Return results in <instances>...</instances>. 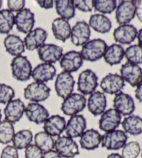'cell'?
Returning a JSON list of instances; mask_svg holds the SVG:
<instances>
[{
    "label": "cell",
    "instance_id": "53",
    "mask_svg": "<svg viewBox=\"0 0 142 158\" xmlns=\"http://www.w3.org/2000/svg\"><path fill=\"white\" fill-rule=\"evenodd\" d=\"M141 158H142V152H141Z\"/></svg>",
    "mask_w": 142,
    "mask_h": 158
},
{
    "label": "cell",
    "instance_id": "13",
    "mask_svg": "<svg viewBox=\"0 0 142 158\" xmlns=\"http://www.w3.org/2000/svg\"><path fill=\"white\" fill-rule=\"evenodd\" d=\"M121 115L114 109H109L101 114L99 121L101 130L105 132L116 130L121 124Z\"/></svg>",
    "mask_w": 142,
    "mask_h": 158
},
{
    "label": "cell",
    "instance_id": "7",
    "mask_svg": "<svg viewBox=\"0 0 142 158\" xmlns=\"http://www.w3.org/2000/svg\"><path fill=\"white\" fill-rule=\"evenodd\" d=\"M54 148L62 157L73 158L79 154L78 144L73 139L67 136H61L57 138Z\"/></svg>",
    "mask_w": 142,
    "mask_h": 158
},
{
    "label": "cell",
    "instance_id": "29",
    "mask_svg": "<svg viewBox=\"0 0 142 158\" xmlns=\"http://www.w3.org/2000/svg\"><path fill=\"white\" fill-rule=\"evenodd\" d=\"M89 26L98 33L106 34L112 29V22L105 15L94 14L89 18Z\"/></svg>",
    "mask_w": 142,
    "mask_h": 158
},
{
    "label": "cell",
    "instance_id": "19",
    "mask_svg": "<svg viewBox=\"0 0 142 158\" xmlns=\"http://www.w3.org/2000/svg\"><path fill=\"white\" fill-rule=\"evenodd\" d=\"M87 127L86 119L83 115L76 114L71 116L66 123L65 133L67 137L70 138L80 137L82 134L85 131Z\"/></svg>",
    "mask_w": 142,
    "mask_h": 158
},
{
    "label": "cell",
    "instance_id": "51",
    "mask_svg": "<svg viewBox=\"0 0 142 158\" xmlns=\"http://www.w3.org/2000/svg\"><path fill=\"white\" fill-rule=\"evenodd\" d=\"M2 6V1L0 0V9H1Z\"/></svg>",
    "mask_w": 142,
    "mask_h": 158
},
{
    "label": "cell",
    "instance_id": "28",
    "mask_svg": "<svg viewBox=\"0 0 142 158\" xmlns=\"http://www.w3.org/2000/svg\"><path fill=\"white\" fill-rule=\"evenodd\" d=\"M4 45L7 52L15 57L21 56L25 52L23 40L16 35H8L4 40Z\"/></svg>",
    "mask_w": 142,
    "mask_h": 158
},
{
    "label": "cell",
    "instance_id": "2",
    "mask_svg": "<svg viewBox=\"0 0 142 158\" xmlns=\"http://www.w3.org/2000/svg\"><path fill=\"white\" fill-rule=\"evenodd\" d=\"M12 75L15 80L20 81H26L30 80L32 73V65L25 56H16L12 60Z\"/></svg>",
    "mask_w": 142,
    "mask_h": 158
},
{
    "label": "cell",
    "instance_id": "39",
    "mask_svg": "<svg viewBox=\"0 0 142 158\" xmlns=\"http://www.w3.org/2000/svg\"><path fill=\"white\" fill-rule=\"evenodd\" d=\"M141 152V147L137 141H130L123 147L122 158H136Z\"/></svg>",
    "mask_w": 142,
    "mask_h": 158
},
{
    "label": "cell",
    "instance_id": "30",
    "mask_svg": "<svg viewBox=\"0 0 142 158\" xmlns=\"http://www.w3.org/2000/svg\"><path fill=\"white\" fill-rule=\"evenodd\" d=\"M125 51L121 45L114 44L111 45L106 49L104 54V60L110 66L119 64L124 59Z\"/></svg>",
    "mask_w": 142,
    "mask_h": 158
},
{
    "label": "cell",
    "instance_id": "17",
    "mask_svg": "<svg viewBox=\"0 0 142 158\" xmlns=\"http://www.w3.org/2000/svg\"><path fill=\"white\" fill-rule=\"evenodd\" d=\"M24 113L29 121L42 124L49 117V112L43 105L37 102H30L25 107Z\"/></svg>",
    "mask_w": 142,
    "mask_h": 158
},
{
    "label": "cell",
    "instance_id": "1",
    "mask_svg": "<svg viewBox=\"0 0 142 158\" xmlns=\"http://www.w3.org/2000/svg\"><path fill=\"white\" fill-rule=\"evenodd\" d=\"M107 48L108 45L105 40L101 39H93L83 46L80 53L83 60L94 62L99 61L104 56Z\"/></svg>",
    "mask_w": 142,
    "mask_h": 158
},
{
    "label": "cell",
    "instance_id": "10",
    "mask_svg": "<svg viewBox=\"0 0 142 158\" xmlns=\"http://www.w3.org/2000/svg\"><path fill=\"white\" fill-rule=\"evenodd\" d=\"M113 107L117 112L123 116H130L135 110L134 100L129 94L119 92L113 100Z\"/></svg>",
    "mask_w": 142,
    "mask_h": 158
},
{
    "label": "cell",
    "instance_id": "20",
    "mask_svg": "<svg viewBox=\"0 0 142 158\" xmlns=\"http://www.w3.org/2000/svg\"><path fill=\"white\" fill-rule=\"evenodd\" d=\"M137 34V29L132 24H124L114 29L113 37L116 43L123 45H130L135 40Z\"/></svg>",
    "mask_w": 142,
    "mask_h": 158
},
{
    "label": "cell",
    "instance_id": "12",
    "mask_svg": "<svg viewBox=\"0 0 142 158\" xmlns=\"http://www.w3.org/2000/svg\"><path fill=\"white\" fill-rule=\"evenodd\" d=\"M121 77L131 86H137L142 81V69L138 65L125 63L120 69Z\"/></svg>",
    "mask_w": 142,
    "mask_h": 158
},
{
    "label": "cell",
    "instance_id": "49",
    "mask_svg": "<svg viewBox=\"0 0 142 158\" xmlns=\"http://www.w3.org/2000/svg\"><path fill=\"white\" fill-rule=\"evenodd\" d=\"M136 37H137V39H138L139 45L142 46V29H141L138 31L137 36H136Z\"/></svg>",
    "mask_w": 142,
    "mask_h": 158
},
{
    "label": "cell",
    "instance_id": "45",
    "mask_svg": "<svg viewBox=\"0 0 142 158\" xmlns=\"http://www.w3.org/2000/svg\"><path fill=\"white\" fill-rule=\"evenodd\" d=\"M39 6L45 9H51L53 7L55 2L53 0H37L36 1Z\"/></svg>",
    "mask_w": 142,
    "mask_h": 158
},
{
    "label": "cell",
    "instance_id": "31",
    "mask_svg": "<svg viewBox=\"0 0 142 158\" xmlns=\"http://www.w3.org/2000/svg\"><path fill=\"white\" fill-rule=\"evenodd\" d=\"M125 133L137 136L142 133V118L139 116L130 115L124 119L121 123Z\"/></svg>",
    "mask_w": 142,
    "mask_h": 158
},
{
    "label": "cell",
    "instance_id": "22",
    "mask_svg": "<svg viewBox=\"0 0 142 158\" xmlns=\"http://www.w3.org/2000/svg\"><path fill=\"white\" fill-rule=\"evenodd\" d=\"M47 35L48 34L46 30L40 27L32 30L24 38V43L26 50L34 51L40 48L45 44Z\"/></svg>",
    "mask_w": 142,
    "mask_h": 158
},
{
    "label": "cell",
    "instance_id": "32",
    "mask_svg": "<svg viewBox=\"0 0 142 158\" xmlns=\"http://www.w3.org/2000/svg\"><path fill=\"white\" fill-rule=\"evenodd\" d=\"M56 10L61 18L69 20L75 16V7L73 0H57L55 1Z\"/></svg>",
    "mask_w": 142,
    "mask_h": 158
},
{
    "label": "cell",
    "instance_id": "36",
    "mask_svg": "<svg viewBox=\"0 0 142 158\" xmlns=\"http://www.w3.org/2000/svg\"><path fill=\"white\" fill-rule=\"evenodd\" d=\"M15 134V128L13 123L6 120L0 122V143L2 144L10 143Z\"/></svg>",
    "mask_w": 142,
    "mask_h": 158
},
{
    "label": "cell",
    "instance_id": "18",
    "mask_svg": "<svg viewBox=\"0 0 142 158\" xmlns=\"http://www.w3.org/2000/svg\"><path fill=\"white\" fill-rule=\"evenodd\" d=\"M35 24V15L29 9H24L17 13L15 16L16 28L23 34H29L31 31Z\"/></svg>",
    "mask_w": 142,
    "mask_h": 158
},
{
    "label": "cell",
    "instance_id": "35",
    "mask_svg": "<svg viewBox=\"0 0 142 158\" xmlns=\"http://www.w3.org/2000/svg\"><path fill=\"white\" fill-rule=\"evenodd\" d=\"M35 145L42 152H48L54 148L55 141L53 137L45 132H39L35 134L34 137Z\"/></svg>",
    "mask_w": 142,
    "mask_h": 158
},
{
    "label": "cell",
    "instance_id": "43",
    "mask_svg": "<svg viewBox=\"0 0 142 158\" xmlns=\"http://www.w3.org/2000/svg\"><path fill=\"white\" fill-rule=\"evenodd\" d=\"M26 2L24 0H9L7 5L11 12H20L24 9Z\"/></svg>",
    "mask_w": 142,
    "mask_h": 158
},
{
    "label": "cell",
    "instance_id": "40",
    "mask_svg": "<svg viewBox=\"0 0 142 158\" xmlns=\"http://www.w3.org/2000/svg\"><path fill=\"white\" fill-rule=\"evenodd\" d=\"M15 97V91L12 87L0 84V104H7Z\"/></svg>",
    "mask_w": 142,
    "mask_h": 158
},
{
    "label": "cell",
    "instance_id": "37",
    "mask_svg": "<svg viewBox=\"0 0 142 158\" xmlns=\"http://www.w3.org/2000/svg\"><path fill=\"white\" fill-rule=\"evenodd\" d=\"M128 63L132 64H142V46L133 45L128 47L125 51V55Z\"/></svg>",
    "mask_w": 142,
    "mask_h": 158
},
{
    "label": "cell",
    "instance_id": "48",
    "mask_svg": "<svg viewBox=\"0 0 142 158\" xmlns=\"http://www.w3.org/2000/svg\"><path fill=\"white\" fill-rule=\"evenodd\" d=\"M135 98L139 102H142V81L135 90Z\"/></svg>",
    "mask_w": 142,
    "mask_h": 158
},
{
    "label": "cell",
    "instance_id": "44",
    "mask_svg": "<svg viewBox=\"0 0 142 158\" xmlns=\"http://www.w3.org/2000/svg\"><path fill=\"white\" fill-rule=\"evenodd\" d=\"M0 158H19L18 149L13 146H7L2 150Z\"/></svg>",
    "mask_w": 142,
    "mask_h": 158
},
{
    "label": "cell",
    "instance_id": "50",
    "mask_svg": "<svg viewBox=\"0 0 142 158\" xmlns=\"http://www.w3.org/2000/svg\"><path fill=\"white\" fill-rule=\"evenodd\" d=\"M107 158H122V157L119 153H111L108 155Z\"/></svg>",
    "mask_w": 142,
    "mask_h": 158
},
{
    "label": "cell",
    "instance_id": "9",
    "mask_svg": "<svg viewBox=\"0 0 142 158\" xmlns=\"http://www.w3.org/2000/svg\"><path fill=\"white\" fill-rule=\"evenodd\" d=\"M136 10V1L124 0L117 6L115 13L116 23L120 25L128 24L135 18Z\"/></svg>",
    "mask_w": 142,
    "mask_h": 158
},
{
    "label": "cell",
    "instance_id": "24",
    "mask_svg": "<svg viewBox=\"0 0 142 158\" xmlns=\"http://www.w3.org/2000/svg\"><path fill=\"white\" fill-rule=\"evenodd\" d=\"M66 121L63 116L53 115L46 120L44 123L43 129L46 133L51 137H60L66 127Z\"/></svg>",
    "mask_w": 142,
    "mask_h": 158
},
{
    "label": "cell",
    "instance_id": "8",
    "mask_svg": "<svg viewBox=\"0 0 142 158\" xmlns=\"http://www.w3.org/2000/svg\"><path fill=\"white\" fill-rule=\"evenodd\" d=\"M75 81L71 73L62 72L58 75L55 81V90L58 96L62 99L67 98L72 94Z\"/></svg>",
    "mask_w": 142,
    "mask_h": 158
},
{
    "label": "cell",
    "instance_id": "11",
    "mask_svg": "<svg viewBox=\"0 0 142 158\" xmlns=\"http://www.w3.org/2000/svg\"><path fill=\"white\" fill-rule=\"evenodd\" d=\"M63 49L54 44H44L37 49V54L41 61L46 64H55L62 58Z\"/></svg>",
    "mask_w": 142,
    "mask_h": 158
},
{
    "label": "cell",
    "instance_id": "34",
    "mask_svg": "<svg viewBox=\"0 0 142 158\" xmlns=\"http://www.w3.org/2000/svg\"><path fill=\"white\" fill-rule=\"evenodd\" d=\"M15 24V15L9 9L0 10V34L10 33Z\"/></svg>",
    "mask_w": 142,
    "mask_h": 158
},
{
    "label": "cell",
    "instance_id": "46",
    "mask_svg": "<svg viewBox=\"0 0 142 158\" xmlns=\"http://www.w3.org/2000/svg\"><path fill=\"white\" fill-rule=\"evenodd\" d=\"M136 15L138 20L142 23V1H136Z\"/></svg>",
    "mask_w": 142,
    "mask_h": 158
},
{
    "label": "cell",
    "instance_id": "42",
    "mask_svg": "<svg viewBox=\"0 0 142 158\" xmlns=\"http://www.w3.org/2000/svg\"><path fill=\"white\" fill-rule=\"evenodd\" d=\"M43 152L35 144H31L25 150V158H42Z\"/></svg>",
    "mask_w": 142,
    "mask_h": 158
},
{
    "label": "cell",
    "instance_id": "33",
    "mask_svg": "<svg viewBox=\"0 0 142 158\" xmlns=\"http://www.w3.org/2000/svg\"><path fill=\"white\" fill-rule=\"evenodd\" d=\"M33 133L30 130H22L15 134L13 139V146L18 150L26 148L33 141Z\"/></svg>",
    "mask_w": 142,
    "mask_h": 158
},
{
    "label": "cell",
    "instance_id": "15",
    "mask_svg": "<svg viewBox=\"0 0 142 158\" xmlns=\"http://www.w3.org/2000/svg\"><path fill=\"white\" fill-rule=\"evenodd\" d=\"M100 86L104 93L114 95L121 92L125 86V81L121 75L109 73L102 79Z\"/></svg>",
    "mask_w": 142,
    "mask_h": 158
},
{
    "label": "cell",
    "instance_id": "3",
    "mask_svg": "<svg viewBox=\"0 0 142 158\" xmlns=\"http://www.w3.org/2000/svg\"><path fill=\"white\" fill-rule=\"evenodd\" d=\"M128 140V136L124 131L114 130L105 132L101 136V146L109 151H118L123 148Z\"/></svg>",
    "mask_w": 142,
    "mask_h": 158
},
{
    "label": "cell",
    "instance_id": "27",
    "mask_svg": "<svg viewBox=\"0 0 142 158\" xmlns=\"http://www.w3.org/2000/svg\"><path fill=\"white\" fill-rule=\"evenodd\" d=\"M51 26L53 34L57 40L65 43L70 37L72 28L67 20L58 18L53 21Z\"/></svg>",
    "mask_w": 142,
    "mask_h": 158
},
{
    "label": "cell",
    "instance_id": "25",
    "mask_svg": "<svg viewBox=\"0 0 142 158\" xmlns=\"http://www.w3.org/2000/svg\"><path fill=\"white\" fill-rule=\"evenodd\" d=\"M107 106L106 96L101 91H94L90 95L87 100V109L94 116H97L104 112Z\"/></svg>",
    "mask_w": 142,
    "mask_h": 158
},
{
    "label": "cell",
    "instance_id": "47",
    "mask_svg": "<svg viewBox=\"0 0 142 158\" xmlns=\"http://www.w3.org/2000/svg\"><path fill=\"white\" fill-rule=\"evenodd\" d=\"M42 158H62V157L56 151L51 150L48 152H44Z\"/></svg>",
    "mask_w": 142,
    "mask_h": 158
},
{
    "label": "cell",
    "instance_id": "23",
    "mask_svg": "<svg viewBox=\"0 0 142 158\" xmlns=\"http://www.w3.org/2000/svg\"><path fill=\"white\" fill-rule=\"evenodd\" d=\"M56 75V69L53 65L42 63L37 65L32 70L31 77L35 82L43 83L53 80Z\"/></svg>",
    "mask_w": 142,
    "mask_h": 158
},
{
    "label": "cell",
    "instance_id": "41",
    "mask_svg": "<svg viewBox=\"0 0 142 158\" xmlns=\"http://www.w3.org/2000/svg\"><path fill=\"white\" fill-rule=\"evenodd\" d=\"M75 9L82 12H92L94 5L92 0H73Z\"/></svg>",
    "mask_w": 142,
    "mask_h": 158
},
{
    "label": "cell",
    "instance_id": "5",
    "mask_svg": "<svg viewBox=\"0 0 142 158\" xmlns=\"http://www.w3.org/2000/svg\"><path fill=\"white\" fill-rule=\"evenodd\" d=\"M51 89L45 84L32 82L24 89V96L32 102L45 101L50 96Z\"/></svg>",
    "mask_w": 142,
    "mask_h": 158
},
{
    "label": "cell",
    "instance_id": "26",
    "mask_svg": "<svg viewBox=\"0 0 142 158\" xmlns=\"http://www.w3.org/2000/svg\"><path fill=\"white\" fill-rule=\"evenodd\" d=\"M79 143L82 148L92 151L99 148L101 143V135L97 130L89 129L85 131L80 137Z\"/></svg>",
    "mask_w": 142,
    "mask_h": 158
},
{
    "label": "cell",
    "instance_id": "4",
    "mask_svg": "<svg viewBox=\"0 0 142 158\" xmlns=\"http://www.w3.org/2000/svg\"><path fill=\"white\" fill-rule=\"evenodd\" d=\"M87 100L83 95L74 93L64 99L61 105L62 113L67 116H74L81 112L86 107Z\"/></svg>",
    "mask_w": 142,
    "mask_h": 158
},
{
    "label": "cell",
    "instance_id": "52",
    "mask_svg": "<svg viewBox=\"0 0 142 158\" xmlns=\"http://www.w3.org/2000/svg\"><path fill=\"white\" fill-rule=\"evenodd\" d=\"M1 119H2V113H1V110H0V122H1Z\"/></svg>",
    "mask_w": 142,
    "mask_h": 158
},
{
    "label": "cell",
    "instance_id": "14",
    "mask_svg": "<svg viewBox=\"0 0 142 158\" xmlns=\"http://www.w3.org/2000/svg\"><path fill=\"white\" fill-rule=\"evenodd\" d=\"M91 31L89 24L85 21H78L72 29L70 37L73 45L77 46L84 45L89 41Z\"/></svg>",
    "mask_w": 142,
    "mask_h": 158
},
{
    "label": "cell",
    "instance_id": "16",
    "mask_svg": "<svg viewBox=\"0 0 142 158\" xmlns=\"http://www.w3.org/2000/svg\"><path fill=\"white\" fill-rule=\"evenodd\" d=\"M83 59L79 52L72 50L67 52L64 55H62L60 61L61 69L64 72L73 73L80 69L83 66Z\"/></svg>",
    "mask_w": 142,
    "mask_h": 158
},
{
    "label": "cell",
    "instance_id": "38",
    "mask_svg": "<svg viewBox=\"0 0 142 158\" xmlns=\"http://www.w3.org/2000/svg\"><path fill=\"white\" fill-rule=\"evenodd\" d=\"M93 5L95 10L104 14H110L116 9L115 0H94Z\"/></svg>",
    "mask_w": 142,
    "mask_h": 158
},
{
    "label": "cell",
    "instance_id": "6",
    "mask_svg": "<svg viewBox=\"0 0 142 158\" xmlns=\"http://www.w3.org/2000/svg\"><path fill=\"white\" fill-rule=\"evenodd\" d=\"M98 80L99 78L93 70L90 69L83 70L78 76V91L83 95H91L99 85Z\"/></svg>",
    "mask_w": 142,
    "mask_h": 158
},
{
    "label": "cell",
    "instance_id": "21",
    "mask_svg": "<svg viewBox=\"0 0 142 158\" xmlns=\"http://www.w3.org/2000/svg\"><path fill=\"white\" fill-rule=\"evenodd\" d=\"M25 107V105L21 99L12 100L11 101L7 103L6 107L4 108V114L5 120L13 124L20 121V120L22 118Z\"/></svg>",
    "mask_w": 142,
    "mask_h": 158
}]
</instances>
